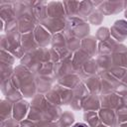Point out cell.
Wrapping results in <instances>:
<instances>
[{
  "label": "cell",
  "mask_w": 127,
  "mask_h": 127,
  "mask_svg": "<svg viewBox=\"0 0 127 127\" xmlns=\"http://www.w3.org/2000/svg\"><path fill=\"white\" fill-rule=\"evenodd\" d=\"M72 127H88V126L85 125V124H83V123H76V124H74Z\"/></svg>",
  "instance_id": "6da1fadb"
}]
</instances>
